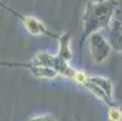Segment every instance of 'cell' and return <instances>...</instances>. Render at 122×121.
Masks as SVG:
<instances>
[{"label": "cell", "instance_id": "cell-7", "mask_svg": "<svg viewBox=\"0 0 122 121\" xmlns=\"http://www.w3.org/2000/svg\"><path fill=\"white\" fill-rule=\"evenodd\" d=\"M108 115L110 121H122V109L116 107H110L108 109Z\"/></svg>", "mask_w": 122, "mask_h": 121}, {"label": "cell", "instance_id": "cell-5", "mask_svg": "<svg viewBox=\"0 0 122 121\" xmlns=\"http://www.w3.org/2000/svg\"><path fill=\"white\" fill-rule=\"evenodd\" d=\"M108 42L112 51L122 56V22L114 20L109 28V39Z\"/></svg>", "mask_w": 122, "mask_h": 121}, {"label": "cell", "instance_id": "cell-8", "mask_svg": "<svg viewBox=\"0 0 122 121\" xmlns=\"http://www.w3.org/2000/svg\"><path fill=\"white\" fill-rule=\"evenodd\" d=\"M30 121H55V119L51 115H41V116H35L30 119Z\"/></svg>", "mask_w": 122, "mask_h": 121}, {"label": "cell", "instance_id": "cell-3", "mask_svg": "<svg viewBox=\"0 0 122 121\" xmlns=\"http://www.w3.org/2000/svg\"><path fill=\"white\" fill-rule=\"evenodd\" d=\"M81 86L104 103H110L112 99V84L105 76L88 75Z\"/></svg>", "mask_w": 122, "mask_h": 121}, {"label": "cell", "instance_id": "cell-6", "mask_svg": "<svg viewBox=\"0 0 122 121\" xmlns=\"http://www.w3.org/2000/svg\"><path fill=\"white\" fill-rule=\"evenodd\" d=\"M58 41V56L66 62H70L73 58V50H71V35L70 33L64 32L57 38Z\"/></svg>", "mask_w": 122, "mask_h": 121}, {"label": "cell", "instance_id": "cell-4", "mask_svg": "<svg viewBox=\"0 0 122 121\" xmlns=\"http://www.w3.org/2000/svg\"><path fill=\"white\" fill-rule=\"evenodd\" d=\"M87 42H88L90 57L94 63L105 62L112 52L108 40L99 32L92 33L91 35L87 37Z\"/></svg>", "mask_w": 122, "mask_h": 121}, {"label": "cell", "instance_id": "cell-1", "mask_svg": "<svg viewBox=\"0 0 122 121\" xmlns=\"http://www.w3.org/2000/svg\"><path fill=\"white\" fill-rule=\"evenodd\" d=\"M120 0H91L82 16V42L92 33L109 30Z\"/></svg>", "mask_w": 122, "mask_h": 121}, {"label": "cell", "instance_id": "cell-2", "mask_svg": "<svg viewBox=\"0 0 122 121\" xmlns=\"http://www.w3.org/2000/svg\"><path fill=\"white\" fill-rule=\"evenodd\" d=\"M0 7L5 9L7 12L12 13L15 17H17L18 18V21L22 23V26L27 29L28 33H30L31 35H45V37H48V38H52V39H56L58 38V35L56 33L51 32L40 20L35 18V17H31V16H25V15H22L20 12H17L16 10H13L12 7L7 6L6 4H4L3 1H0Z\"/></svg>", "mask_w": 122, "mask_h": 121}]
</instances>
